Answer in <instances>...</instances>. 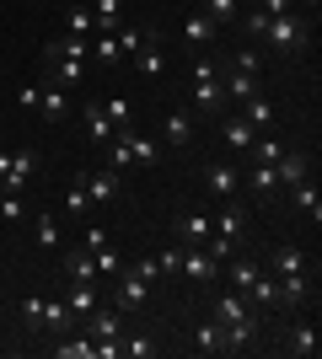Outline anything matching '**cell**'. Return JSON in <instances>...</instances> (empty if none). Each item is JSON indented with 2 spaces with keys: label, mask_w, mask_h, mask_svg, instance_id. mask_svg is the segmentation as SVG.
<instances>
[{
  "label": "cell",
  "mask_w": 322,
  "mask_h": 359,
  "mask_svg": "<svg viewBox=\"0 0 322 359\" xmlns=\"http://www.w3.org/2000/svg\"><path fill=\"white\" fill-rule=\"evenodd\" d=\"M86 135H92V145H97V150H102L107 140L119 135V129H113V123H107V113H102V107H97V102L86 107Z\"/></svg>",
  "instance_id": "74e56055"
},
{
  "label": "cell",
  "mask_w": 322,
  "mask_h": 359,
  "mask_svg": "<svg viewBox=\"0 0 322 359\" xmlns=\"http://www.w3.org/2000/svg\"><path fill=\"white\" fill-rule=\"evenodd\" d=\"M188 81H194V86H188L194 113H220V107H226V86H220V65L215 60H199Z\"/></svg>",
  "instance_id": "7a4b0ae2"
},
{
  "label": "cell",
  "mask_w": 322,
  "mask_h": 359,
  "mask_svg": "<svg viewBox=\"0 0 322 359\" xmlns=\"http://www.w3.org/2000/svg\"><path fill=\"white\" fill-rule=\"evenodd\" d=\"M177 263H183V247H167V252H156V269H161V279H177Z\"/></svg>",
  "instance_id": "bcb514c9"
},
{
  "label": "cell",
  "mask_w": 322,
  "mask_h": 359,
  "mask_svg": "<svg viewBox=\"0 0 322 359\" xmlns=\"http://www.w3.org/2000/svg\"><path fill=\"white\" fill-rule=\"evenodd\" d=\"M242 236H247V210H236V204H231V198H226V210L215 215V231H210V241H204V252L226 263V257H236V247H242Z\"/></svg>",
  "instance_id": "6da1fadb"
},
{
  "label": "cell",
  "mask_w": 322,
  "mask_h": 359,
  "mask_svg": "<svg viewBox=\"0 0 322 359\" xmlns=\"http://www.w3.org/2000/svg\"><path fill=\"white\" fill-rule=\"evenodd\" d=\"M156 140H161V150H188V140H194V118H188V113H167Z\"/></svg>",
  "instance_id": "e0dca14e"
},
{
  "label": "cell",
  "mask_w": 322,
  "mask_h": 359,
  "mask_svg": "<svg viewBox=\"0 0 322 359\" xmlns=\"http://www.w3.org/2000/svg\"><path fill=\"white\" fill-rule=\"evenodd\" d=\"M81 247H92V252H97V247H107V231H102V225H92V231H86V241H81Z\"/></svg>",
  "instance_id": "f5cc1de1"
},
{
  "label": "cell",
  "mask_w": 322,
  "mask_h": 359,
  "mask_svg": "<svg viewBox=\"0 0 322 359\" xmlns=\"http://www.w3.org/2000/svg\"><path fill=\"white\" fill-rule=\"evenodd\" d=\"M311 295V273H279V306H301V300Z\"/></svg>",
  "instance_id": "d4e9b609"
},
{
  "label": "cell",
  "mask_w": 322,
  "mask_h": 359,
  "mask_svg": "<svg viewBox=\"0 0 322 359\" xmlns=\"http://www.w3.org/2000/svg\"><path fill=\"white\" fill-rule=\"evenodd\" d=\"M156 354V338L135 332V338H119V359H151Z\"/></svg>",
  "instance_id": "ab89813d"
},
{
  "label": "cell",
  "mask_w": 322,
  "mask_h": 359,
  "mask_svg": "<svg viewBox=\"0 0 322 359\" xmlns=\"http://www.w3.org/2000/svg\"><path fill=\"white\" fill-rule=\"evenodd\" d=\"M38 97H43V86H16V107L22 113H38Z\"/></svg>",
  "instance_id": "c3c4849f"
},
{
  "label": "cell",
  "mask_w": 322,
  "mask_h": 359,
  "mask_svg": "<svg viewBox=\"0 0 322 359\" xmlns=\"http://www.w3.org/2000/svg\"><path fill=\"white\" fill-rule=\"evenodd\" d=\"M65 32H70V38H97V22H92V6H86V0H76V6L65 11Z\"/></svg>",
  "instance_id": "83f0119b"
},
{
  "label": "cell",
  "mask_w": 322,
  "mask_h": 359,
  "mask_svg": "<svg viewBox=\"0 0 322 359\" xmlns=\"http://www.w3.org/2000/svg\"><path fill=\"white\" fill-rule=\"evenodd\" d=\"M307 269V252H301V247H279V252H269V273H301Z\"/></svg>",
  "instance_id": "e575fe53"
},
{
  "label": "cell",
  "mask_w": 322,
  "mask_h": 359,
  "mask_svg": "<svg viewBox=\"0 0 322 359\" xmlns=\"http://www.w3.org/2000/svg\"><path fill=\"white\" fill-rule=\"evenodd\" d=\"M210 231H215V215H204V210H183V215H177V236H183V247H204Z\"/></svg>",
  "instance_id": "9a60e30c"
},
{
  "label": "cell",
  "mask_w": 322,
  "mask_h": 359,
  "mask_svg": "<svg viewBox=\"0 0 322 359\" xmlns=\"http://www.w3.org/2000/svg\"><path fill=\"white\" fill-rule=\"evenodd\" d=\"M274 177H279V188H295L301 177H311V156L295 150V145H285V156L274 161Z\"/></svg>",
  "instance_id": "8fae6325"
},
{
  "label": "cell",
  "mask_w": 322,
  "mask_h": 359,
  "mask_svg": "<svg viewBox=\"0 0 322 359\" xmlns=\"http://www.w3.org/2000/svg\"><path fill=\"white\" fill-rule=\"evenodd\" d=\"M247 156H253V166H274L279 156H285V140L263 135V140H253V145H247Z\"/></svg>",
  "instance_id": "8d00e7d4"
},
{
  "label": "cell",
  "mask_w": 322,
  "mask_h": 359,
  "mask_svg": "<svg viewBox=\"0 0 322 359\" xmlns=\"http://www.w3.org/2000/svg\"><path fill=\"white\" fill-rule=\"evenodd\" d=\"M43 300L48 295H27V300H22V327H27V332H43Z\"/></svg>",
  "instance_id": "7bdbcfd3"
},
{
  "label": "cell",
  "mask_w": 322,
  "mask_h": 359,
  "mask_svg": "<svg viewBox=\"0 0 322 359\" xmlns=\"http://www.w3.org/2000/svg\"><path fill=\"white\" fill-rule=\"evenodd\" d=\"M86 182V198H92V210H107V204H119L123 198V172H113V166H102V172H92Z\"/></svg>",
  "instance_id": "52a82bcc"
},
{
  "label": "cell",
  "mask_w": 322,
  "mask_h": 359,
  "mask_svg": "<svg viewBox=\"0 0 322 359\" xmlns=\"http://www.w3.org/2000/svg\"><path fill=\"white\" fill-rule=\"evenodd\" d=\"M263 38L279 48V54H295V48L311 43V22L307 11H285V16H269V27H263Z\"/></svg>",
  "instance_id": "3957f363"
},
{
  "label": "cell",
  "mask_w": 322,
  "mask_h": 359,
  "mask_svg": "<svg viewBox=\"0 0 322 359\" xmlns=\"http://www.w3.org/2000/svg\"><path fill=\"white\" fill-rule=\"evenodd\" d=\"M220 135H226V145H231V150H242V156H247V145L258 140V129H253V123H247L242 113H226V123H220Z\"/></svg>",
  "instance_id": "7402d4cb"
},
{
  "label": "cell",
  "mask_w": 322,
  "mask_h": 359,
  "mask_svg": "<svg viewBox=\"0 0 322 359\" xmlns=\"http://www.w3.org/2000/svg\"><path fill=\"white\" fill-rule=\"evenodd\" d=\"M231 70H247V75H258V70H263V54H258V48H236Z\"/></svg>",
  "instance_id": "7dc6e473"
},
{
  "label": "cell",
  "mask_w": 322,
  "mask_h": 359,
  "mask_svg": "<svg viewBox=\"0 0 322 359\" xmlns=\"http://www.w3.org/2000/svg\"><path fill=\"white\" fill-rule=\"evenodd\" d=\"M258 11L263 16H285V11H301V6H295V0H258Z\"/></svg>",
  "instance_id": "816d5d0a"
},
{
  "label": "cell",
  "mask_w": 322,
  "mask_h": 359,
  "mask_svg": "<svg viewBox=\"0 0 322 359\" xmlns=\"http://www.w3.org/2000/svg\"><path fill=\"white\" fill-rule=\"evenodd\" d=\"M161 156H167V150H161L156 135H140V129L129 135V161L135 166H161Z\"/></svg>",
  "instance_id": "ffe728a7"
},
{
  "label": "cell",
  "mask_w": 322,
  "mask_h": 359,
  "mask_svg": "<svg viewBox=\"0 0 322 359\" xmlns=\"http://www.w3.org/2000/svg\"><path fill=\"white\" fill-rule=\"evenodd\" d=\"M92 257H97V279H113V273H119V269H123V257H119V252H113V241H107V247H97V252H92Z\"/></svg>",
  "instance_id": "ee69618b"
},
{
  "label": "cell",
  "mask_w": 322,
  "mask_h": 359,
  "mask_svg": "<svg viewBox=\"0 0 322 359\" xmlns=\"http://www.w3.org/2000/svg\"><path fill=\"white\" fill-rule=\"evenodd\" d=\"M242 188H253L258 198H274V194H279V177H274V166H253V172H242Z\"/></svg>",
  "instance_id": "836d02e7"
},
{
  "label": "cell",
  "mask_w": 322,
  "mask_h": 359,
  "mask_svg": "<svg viewBox=\"0 0 322 359\" xmlns=\"http://www.w3.org/2000/svg\"><path fill=\"white\" fill-rule=\"evenodd\" d=\"M129 60L140 65V75H145V81H161V75H167V48H161V32H145V43H140Z\"/></svg>",
  "instance_id": "9c48e42d"
},
{
  "label": "cell",
  "mask_w": 322,
  "mask_h": 359,
  "mask_svg": "<svg viewBox=\"0 0 322 359\" xmlns=\"http://www.w3.org/2000/svg\"><path fill=\"white\" fill-rule=\"evenodd\" d=\"M86 338H92V344H119V338H123V311H119V306H97V311H86Z\"/></svg>",
  "instance_id": "ba28073f"
},
{
  "label": "cell",
  "mask_w": 322,
  "mask_h": 359,
  "mask_svg": "<svg viewBox=\"0 0 322 359\" xmlns=\"http://www.w3.org/2000/svg\"><path fill=\"white\" fill-rule=\"evenodd\" d=\"M204 188H210L215 198H236L242 194V166H226V161L204 166Z\"/></svg>",
  "instance_id": "30bf717a"
},
{
  "label": "cell",
  "mask_w": 322,
  "mask_h": 359,
  "mask_svg": "<svg viewBox=\"0 0 322 359\" xmlns=\"http://www.w3.org/2000/svg\"><path fill=\"white\" fill-rule=\"evenodd\" d=\"M107 300H113L119 311H140V306L151 300V285H145V279H140V273L123 263V269L113 273V295H107Z\"/></svg>",
  "instance_id": "277c9868"
},
{
  "label": "cell",
  "mask_w": 322,
  "mask_h": 359,
  "mask_svg": "<svg viewBox=\"0 0 322 359\" xmlns=\"http://www.w3.org/2000/svg\"><path fill=\"white\" fill-rule=\"evenodd\" d=\"M92 22H97V32H119L123 27V0H92Z\"/></svg>",
  "instance_id": "4dcf8cb0"
},
{
  "label": "cell",
  "mask_w": 322,
  "mask_h": 359,
  "mask_svg": "<svg viewBox=\"0 0 322 359\" xmlns=\"http://www.w3.org/2000/svg\"><path fill=\"white\" fill-rule=\"evenodd\" d=\"M220 86H226V97H231V102H247V97H258V75H247V70H231V65H226V70H220Z\"/></svg>",
  "instance_id": "d6986e66"
},
{
  "label": "cell",
  "mask_w": 322,
  "mask_h": 359,
  "mask_svg": "<svg viewBox=\"0 0 322 359\" xmlns=\"http://www.w3.org/2000/svg\"><path fill=\"white\" fill-rule=\"evenodd\" d=\"M65 215H92V198H86L81 177H70V188H65Z\"/></svg>",
  "instance_id": "60d3db41"
},
{
  "label": "cell",
  "mask_w": 322,
  "mask_h": 359,
  "mask_svg": "<svg viewBox=\"0 0 322 359\" xmlns=\"http://www.w3.org/2000/svg\"><path fill=\"white\" fill-rule=\"evenodd\" d=\"M295 6H301V11H307V6H311V11H317V6H322V0H295Z\"/></svg>",
  "instance_id": "db71d44e"
},
{
  "label": "cell",
  "mask_w": 322,
  "mask_h": 359,
  "mask_svg": "<svg viewBox=\"0 0 322 359\" xmlns=\"http://www.w3.org/2000/svg\"><path fill=\"white\" fill-rule=\"evenodd\" d=\"M290 204H295L301 215H311V220H322V194H317V182H311V177H301V182L290 188Z\"/></svg>",
  "instance_id": "484cf974"
},
{
  "label": "cell",
  "mask_w": 322,
  "mask_h": 359,
  "mask_svg": "<svg viewBox=\"0 0 322 359\" xmlns=\"http://www.w3.org/2000/svg\"><path fill=\"white\" fill-rule=\"evenodd\" d=\"M220 269H226V263H220V257H210L204 247H183V263H177V273H183L188 285H215V279H220Z\"/></svg>",
  "instance_id": "8992f818"
},
{
  "label": "cell",
  "mask_w": 322,
  "mask_h": 359,
  "mask_svg": "<svg viewBox=\"0 0 322 359\" xmlns=\"http://www.w3.org/2000/svg\"><path fill=\"white\" fill-rule=\"evenodd\" d=\"M285 348H290L295 359H317L322 338H317V327H311V322H295V327H290V338H285Z\"/></svg>",
  "instance_id": "44dd1931"
},
{
  "label": "cell",
  "mask_w": 322,
  "mask_h": 359,
  "mask_svg": "<svg viewBox=\"0 0 322 359\" xmlns=\"http://www.w3.org/2000/svg\"><path fill=\"white\" fill-rule=\"evenodd\" d=\"M242 118L253 123V129H263V123H274V102L258 91V97H247V102H242Z\"/></svg>",
  "instance_id": "f35d334b"
},
{
  "label": "cell",
  "mask_w": 322,
  "mask_h": 359,
  "mask_svg": "<svg viewBox=\"0 0 322 359\" xmlns=\"http://www.w3.org/2000/svg\"><path fill=\"white\" fill-rule=\"evenodd\" d=\"M129 269H135L140 279H145V285H156V279H161V269H156V257H135Z\"/></svg>",
  "instance_id": "f907efd6"
},
{
  "label": "cell",
  "mask_w": 322,
  "mask_h": 359,
  "mask_svg": "<svg viewBox=\"0 0 322 359\" xmlns=\"http://www.w3.org/2000/svg\"><path fill=\"white\" fill-rule=\"evenodd\" d=\"M0 198H6V182H0Z\"/></svg>",
  "instance_id": "11a10c76"
},
{
  "label": "cell",
  "mask_w": 322,
  "mask_h": 359,
  "mask_svg": "<svg viewBox=\"0 0 322 359\" xmlns=\"http://www.w3.org/2000/svg\"><path fill=\"white\" fill-rule=\"evenodd\" d=\"M76 322H81V316L70 311V306H65L60 295H54V300H43V332H54V338H65V332H76Z\"/></svg>",
  "instance_id": "ac0fdd59"
},
{
  "label": "cell",
  "mask_w": 322,
  "mask_h": 359,
  "mask_svg": "<svg viewBox=\"0 0 322 359\" xmlns=\"http://www.w3.org/2000/svg\"><path fill=\"white\" fill-rule=\"evenodd\" d=\"M43 60H86L92 65V38H70V32H60V38H48L43 43ZM97 70V65H92Z\"/></svg>",
  "instance_id": "5bb4252c"
},
{
  "label": "cell",
  "mask_w": 322,
  "mask_h": 359,
  "mask_svg": "<svg viewBox=\"0 0 322 359\" xmlns=\"http://www.w3.org/2000/svg\"><path fill=\"white\" fill-rule=\"evenodd\" d=\"M258 263H253V257H236V263H231V290H242L247 295V285H253V279H258Z\"/></svg>",
  "instance_id": "b9f144b4"
},
{
  "label": "cell",
  "mask_w": 322,
  "mask_h": 359,
  "mask_svg": "<svg viewBox=\"0 0 322 359\" xmlns=\"http://www.w3.org/2000/svg\"><path fill=\"white\" fill-rule=\"evenodd\" d=\"M194 348H199V354H226V327L210 316L204 327H194Z\"/></svg>",
  "instance_id": "f546056e"
},
{
  "label": "cell",
  "mask_w": 322,
  "mask_h": 359,
  "mask_svg": "<svg viewBox=\"0 0 322 359\" xmlns=\"http://www.w3.org/2000/svg\"><path fill=\"white\" fill-rule=\"evenodd\" d=\"M43 65L54 70V81H60V86H81V81L92 75V65H86V60H43Z\"/></svg>",
  "instance_id": "1f68e13d"
},
{
  "label": "cell",
  "mask_w": 322,
  "mask_h": 359,
  "mask_svg": "<svg viewBox=\"0 0 322 359\" xmlns=\"http://www.w3.org/2000/svg\"><path fill=\"white\" fill-rule=\"evenodd\" d=\"M247 300H253V306H279V279H274L269 269H263L258 279L247 285Z\"/></svg>",
  "instance_id": "d590c367"
},
{
  "label": "cell",
  "mask_w": 322,
  "mask_h": 359,
  "mask_svg": "<svg viewBox=\"0 0 322 359\" xmlns=\"http://www.w3.org/2000/svg\"><path fill=\"white\" fill-rule=\"evenodd\" d=\"M0 97H6V81H0Z\"/></svg>",
  "instance_id": "9f6ffc18"
},
{
  "label": "cell",
  "mask_w": 322,
  "mask_h": 359,
  "mask_svg": "<svg viewBox=\"0 0 322 359\" xmlns=\"http://www.w3.org/2000/svg\"><path fill=\"white\" fill-rule=\"evenodd\" d=\"M65 279H76V285H97L92 247H65Z\"/></svg>",
  "instance_id": "2e32d148"
},
{
  "label": "cell",
  "mask_w": 322,
  "mask_h": 359,
  "mask_svg": "<svg viewBox=\"0 0 322 359\" xmlns=\"http://www.w3.org/2000/svg\"><path fill=\"white\" fill-rule=\"evenodd\" d=\"M242 27H247V38H263V27H269V16H263L258 6H253V11L242 16Z\"/></svg>",
  "instance_id": "681fc988"
},
{
  "label": "cell",
  "mask_w": 322,
  "mask_h": 359,
  "mask_svg": "<svg viewBox=\"0 0 322 359\" xmlns=\"http://www.w3.org/2000/svg\"><path fill=\"white\" fill-rule=\"evenodd\" d=\"M0 220H27V198H22V194H6V198H0Z\"/></svg>",
  "instance_id": "f6af8a7d"
},
{
  "label": "cell",
  "mask_w": 322,
  "mask_h": 359,
  "mask_svg": "<svg viewBox=\"0 0 322 359\" xmlns=\"http://www.w3.org/2000/svg\"><path fill=\"white\" fill-rule=\"evenodd\" d=\"M60 300L76 316H86V311H97V300H102V295H97V285H76V279H65V295Z\"/></svg>",
  "instance_id": "603a6c76"
},
{
  "label": "cell",
  "mask_w": 322,
  "mask_h": 359,
  "mask_svg": "<svg viewBox=\"0 0 322 359\" xmlns=\"http://www.w3.org/2000/svg\"><path fill=\"white\" fill-rule=\"evenodd\" d=\"M263 332V316H258V306L242 316V322H226V354H242V348H253V338Z\"/></svg>",
  "instance_id": "7c38bea8"
},
{
  "label": "cell",
  "mask_w": 322,
  "mask_h": 359,
  "mask_svg": "<svg viewBox=\"0 0 322 359\" xmlns=\"http://www.w3.org/2000/svg\"><path fill=\"white\" fill-rule=\"evenodd\" d=\"M247 311H253V300H247L242 290H231V295L215 300V322H220V327H226V322H242Z\"/></svg>",
  "instance_id": "4316f807"
},
{
  "label": "cell",
  "mask_w": 322,
  "mask_h": 359,
  "mask_svg": "<svg viewBox=\"0 0 322 359\" xmlns=\"http://www.w3.org/2000/svg\"><path fill=\"white\" fill-rule=\"evenodd\" d=\"M220 32H226V27H215L210 16L199 11V6H194V11L183 16V43H194V48H210V43H220Z\"/></svg>",
  "instance_id": "4fadbf2b"
},
{
  "label": "cell",
  "mask_w": 322,
  "mask_h": 359,
  "mask_svg": "<svg viewBox=\"0 0 322 359\" xmlns=\"http://www.w3.org/2000/svg\"><path fill=\"white\" fill-rule=\"evenodd\" d=\"M97 107L107 113V123H113L119 135H129V129H135V107H129V97H119V91H113V97H102Z\"/></svg>",
  "instance_id": "cb8c5ba5"
},
{
  "label": "cell",
  "mask_w": 322,
  "mask_h": 359,
  "mask_svg": "<svg viewBox=\"0 0 322 359\" xmlns=\"http://www.w3.org/2000/svg\"><path fill=\"white\" fill-rule=\"evenodd\" d=\"M38 113H43L48 123H65V118H70V97H65V86H48L43 97H38Z\"/></svg>",
  "instance_id": "f1b7e54d"
},
{
  "label": "cell",
  "mask_w": 322,
  "mask_h": 359,
  "mask_svg": "<svg viewBox=\"0 0 322 359\" xmlns=\"http://www.w3.org/2000/svg\"><path fill=\"white\" fill-rule=\"evenodd\" d=\"M32 241H38L43 252L65 247V231H60V220H54V215H38V220H32Z\"/></svg>",
  "instance_id": "d6a6232c"
},
{
  "label": "cell",
  "mask_w": 322,
  "mask_h": 359,
  "mask_svg": "<svg viewBox=\"0 0 322 359\" xmlns=\"http://www.w3.org/2000/svg\"><path fill=\"white\" fill-rule=\"evenodd\" d=\"M38 161H43V156H38L32 145H16V150H11V161H6V172H0L6 194H22V188L32 182V172H38Z\"/></svg>",
  "instance_id": "5b68a950"
}]
</instances>
